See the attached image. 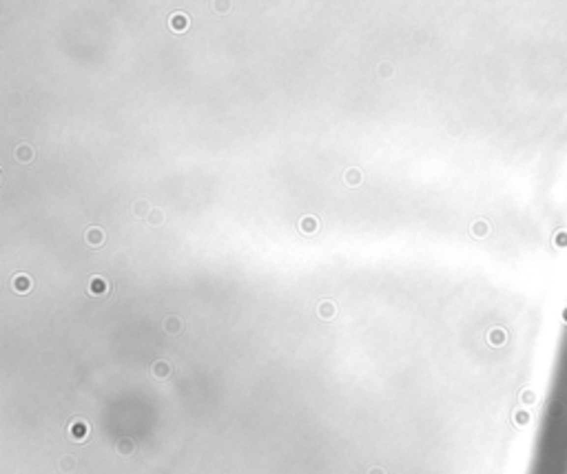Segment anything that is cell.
<instances>
[{
	"label": "cell",
	"instance_id": "cell-15",
	"mask_svg": "<svg viewBox=\"0 0 567 474\" xmlns=\"http://www.w3.org/2000/svg\"><path fill=\"white\" fill-rule=\"evenodd\" d=\"M394 73V66L390 64V62H381L379 64V69H377V75H379V80H386V78H390V75Z\"/></svg>",
	"mask_w": 567,
	"mask_h": 474
},
{
	"label": "cell",
	"instance_id": "cell-18",
	"mask_svg": "<svg viewBox=\"0 0 567 474\" xmlns=\"http://www.w3.org/2000/svg\"><path fill=\"white\" fill-rule=\"evenodd\" d=\"M368 474H386V472H384V470H381V468H372V470H370V472H368Z\"/></svg>",
	"mask_w": 567,
	"mask_h": 474
},
{
	"label": "cell",
	"instance_id": "cell-12",
	"mask_svg": "<svg viewBox=\"0 0 567 474\" xmlns=\"http://www.w3.org/2000/svg\"><path fill=\"white\" fill-rule=\"evenodd\" d=\"M11 286H14L16 292L25 295V292H29V288H31V279H29V275H16L14 282H11Z\"/></svg>",
	"mask_w": 567,
	"mask_h": 474
},
{
	"label": "cell",
	"instance_id": "cell-1",
	"mask_svg": "<svg viewBox=\"0 0 567 474\" xmlns=\"http://www.w3.org/2000/svg\"><path fill=\"white\" fill-rule=\"evenodd\" d=\"M87 292H89L91 297H104V295H109V292H111V284H109L107 279L102 277V275H93V277L89 279Z\"/></svg>",
	"mask_w": 567,
	"mask_h": 474
},
{
	"label": "cell",
	"instance_id": "cell-3",
	"mask_svg": "<svg viewBox=\"0 0 567 474\" xmlns=\"http://www.w3.org/2000/svg\"><path fill=\"white\" fill-rule=\"evenodd\" d=\"M169 27H171V31H175V33H184V31L188 29V16L184 11H173L169 18Z\"/></svg>",
	"mask_w": 567,
	"mask_h": 474
},
{
	"label": "cell",
	"instance_id": "cell-6",
	"mask_svg": "<svg viewBox=\"0 0 567 474\" xmlns=\"http://www.w3.org/2000/svg\"><path fill=\"white\" fill-rule=\"evenodd\" d=\"M344 182H346V186H350V189H357V186L363 182V173H361V168H357V166L346 168V173H344Z\"/></svg>",
	"mask_w": 567,
	"mask_h": 474
},
{
	"label": "cell",
	"instance_id": "cell-10",
	"mask_svg": "<svg viewBox=\"0 0 567 474\" xmlns=\"http://www.w3.org/2000/svg\"><path fill=\"white\" fill-rule=\"evenodd\" d=\"M151 204L147 202V199H135L133 204V215L140 217V220H149V215H151Z\"/></svg>",
	"mask_w": 567,
	"mask_h": 474
},
{
	"label": "cell",
	"instance_id": "cell-14",
	"mask_svg": "<svg viewBox=\"0 0 567 474\" xmlns=\"http://www.w3.org/2000/svg\"><path fill=\"white\" fill-rule=\"evenodd\" d=\"M118 452H120V456H131L135 452V445L131 439H122V441H118Z\"/></svg>",
	"mask_w": 567,
	"mask_h": 474
},
{
	"label": "cell",
	"instance_id": "cell-17",
	"mask_svg": "<svg viewBox=\"0 0 567 474\" xmlns=\"http://www.w3.org/2000/svg\"><path fill=\"white\" fill-rule=\"evenodd\" d=\"M213 9L217 13H226V11H231V2H215Z\"/></svg>",
	"mask_w": 567,
	"mask_h": 474
},
{
	"label": "cell",
	"instance_id": "cell-8",
	"mask_svg": "<svg viewBox=\"0 0 567 474\" xmlns=\"http://www.w3.org/2000/svg\"><path fill=\"white\" fill-rule=\"evenodd\" d=\"M89 425L85 423V421H73L71 428H69V434H71L73 441H85L87 437H89Z\"/></svg>",
	"mask_w": 567,
	"mask_h": 474
},
{
	"label": "cell",
	"instance_id": "cell-19",
	"mask_svg": "<svg viewBox=\"0 0 567 474\" xmlns=\"http://www.w3.org/2000/svg\"><path fill=\"white\" fill-rule=\"evenodd\" d=\"M483 230H485V228H483L481 224H477V226H474V233H483Z\"/></svg>",
	"mask_w": 567,
	"mask_h": 474
},
{
	"label": "cell",
	"instance_id": "cell-7",
	"mask_svg": "<svg viewBox=\"0 0 567 474\" xmlns=\"http://www.w3.org/2000/svg\"><path fill=\"white\" fill-rule=\"evenodd\" d=\"M184 328L182 319L175 317V315H169V317H164V321H162V330L169 332V335H179Z\"/></svg>",
	"mask_w": 567,
	"mask_h": 474
},
{
	"label": "cell",
	"instance_id": "cell-13",
	"mask_svg": "<svg viewBox=\"0 0 567 474\" xmlns=\"http://www.w3.org/2000/svg\"><path fill=\"white\" fill-rule=\"evenodd\" d=\"M164 221H166V213L162 211V208H153L149 220H147V224L153 226V228H160V226H164Z\"/></svg>",
	"mask_w": 567,
	"mask_h": 474
},
{
	"label": "cell",
	"instance_id": "cell-9",
	"mask_svg": "<svg viewBox=\"0 0 567 474\" xmlns=\"http://www.w3.org/2000/svg\"><path fill=\"white\" fill-rule=\"evenodd\" d=\"M297 226H299V230H301V233H306V235H313V233H317V230H319V226H322V224H319V220H317V217H315V215H304V217H301V220H299V224H297Z\"/></svg>",
	"mask_w": 567,
	"mask_h": 474
},
{
	"label": "cell",
	"instance_id": "cell-4",
	"mask_svg": "<svg viewBox=\"0 0 567 474\" xmlns=\"http://www.w3.org/2000/svg\"><path fill=\"white\" fill-rule=\"evenodd\" d=\"M317 317L324 319V321H330V319L337 317V304L330 299H324L317 304Z\"/></svg>",
	"mask_w": 567,
	"mask_h": 474
},
{
	"label": "cell",
	"instance_id": "cell-2",
	"mask_svg": "<svg viewBox=\"0 0 567 474\" xmlns=\"http://www.w3.org/2000/svg\"><path fill=\"white\" fill-rule=\"evenodd\" d=\"M104 242H107V233L102 226H89L85 230V244L89 248H100L104 246Z\"/></svg>",
	"mask_w": 567,
	"mask_h": 474
},
{
	"label": "cell",
	"instance_id": "cell-5",
	"mask_svg": "<svg viewBox=\"0 0 567 474\" xmlns=\"http://www.w3.org/2000/svg\"><path fill=\"white\" fill-rule=\"evenodd\" d=\"M14 158L18 159V162H23V164H29V162L36 159V151H33L31 144H18L14 149Z\"/></svg>",
	"mask_w": 567,
	"mask_h": 474
},
{
	"label": "cell",
	"instance_id": "cell-11",
	"mask_svg": "<svg viewBox=\"0 0 567 474\" xmlns=\"http://www.w3.org/2000/svg\"><path fill=\"white\" fill-rule=\"evenodd\" d=\"M171 372H173V368H171V363L164 361V359H160V361L153 363V375H155L157 379H169Z\"/></svg>",
	"mask_w": 567,
	"mask_h": 474
},
{
	"label": "cell",
	"instance_id": "cell-16",
	"mask_svg": "<svg viewBox=\"0 0 567 474\" xmlns=\"http://www.w3.org/2000/svg\"><path fill=\"white\" fill-rule=\"evenodd\" d=\"M60 470H62V472H73V470H76V459H73V456H62V459H60Z\"/></svg>",
	"mask_w": 567,
	"mask_h": 474
}]
</instances>
